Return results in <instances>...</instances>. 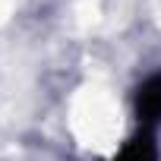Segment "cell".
<instances>
[{
	"label": "cell",
	"instance_id": "cell-1",
	"mask_svg": "<svg viewBox=\"0 0 161 161\" xmlns=\"http://www.w3.org/2000/svg\"><path fill=\"white\" fill-rule=\"evenodd\" d=\"M136 117L142 126H155L161 120V73L148 76L136 89Z\"/></svg>",
	"mask_w": 161,
	"mask_h": 161
},
{
	"label": "cell",
	"instance_id": "cell-2",
	"mask_svg": "<svg viewBox=\"0 0 161 161\" xmlns=\"http://www.w3.org/2000/svg\"><path fill=\"white\" fill-rule=\"evenodd\" d=\"M114 161H158V145H155L152 133L142 130L139 136H133V139L120 148V155H117Z\"/></svg>",
	"mask_w": 161,
	"mask_h": 161
}]
</instances>
